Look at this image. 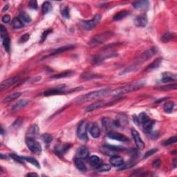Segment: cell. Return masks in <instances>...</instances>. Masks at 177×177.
<instances>
[{"label": "cell", "instance_id": "obj_52", "mask_svg": "<svg viewBox=\"0 0 177 177\" xmlns=\"http://www.w3.org/2000/svg\"><path fill=\"white\" fill-rule=\"evenodd\" d=\"M160 164V160L159 159H156L153 162L152 165L154 167H158Z\"/></svg>", "mask_w": 177, "mask_h": 177}, {"label": "cell", "instance_id": "obj_16", "mask_svg": "<svg viewBox=\"0 0 177 177\" xmlns=\"http://www.w3.org/2000/svg\"><path fill=\"white\" fill-rule=\"evenodd\" d=\"M110 162L111 165H112L113 166L115 167L122 166L124 163L123 158L117 155H113L111 156L110 158Z\"/></svg>", "mask_w": 177, "mask_h": 177}, {"label": "cell", "instance_id": "obj_33", "mask_svg": "<svg viewBox=\"0 0 177 177\" xmlns=\"http://www.w3.org/2000/svg\"><path fill=\"white\" fill-rule=\"evenodd\" d=\"M73 74H74V72L73 71H64L62 73H60V74H56V75H55V76H52V78L53 79H60V78H67V77L72 76Z\"/></svg>", "mask_w": 177, "mask_h": 177}, {"label": "cell", "instance_id": "obj_14", "mask_svg": "<svg viewBox=\"0 0 177 177\" xmlns=\"http://www.w3.org/2000/svg\"><path fill=\"white\" fill-rule=\"evenodd\" d=\"M131 5L136 10H138L140 11H144L146 10L147 8H149V2L148 1H138V2H133L131 4Z\"/></svg>", "mask_w": 177, "mask_h": 177}, {"label": "cell", "instance_id": "obj_6", "mask_svg": "<svg viewBox=\"0 0 177 177\" xmlns=\"http://www.w3.org/2000/svg\"><path fill=\"white\" fill-rule=\"evenodd\" d=\"M26 143L28 149L35 154H40L42 152V147L35 138L27 137L26 139Z\"/></svg>", "mask_w": 177, "mask_h": 177}, {"label": "cell", "instance_id": "obj_31", "mask_svg": "<svg viewBox=\"0 0 177 177\" xmlns=\"http://www.w3.org/2000/svg\"><path fill=\"white\" fill-rule=\"evenodd\" d=\"M89 163L92 166L97 167L100 165L102 164V160L98 156H92L89 158Z\"/></svg>", "mask_w": 177, "mask_h": 177}, {"label": "cell", "instance_id": "obj_3", "mask_svg": "<svg viewBox=\"0 0 177 177\" xmlns=\"http://www.w3.org/2000/svg\"><path fill=\"white\" fill-rule=\"evenodd\" d=\"M158 49L157 47H152L151 49H147L146 51H144L141 55H140L139 57H138V58L135 60L134 63L133 65L136 66V67H138V66L140 65L142 63L146 62L147 60L151 59L152 57L155 55V54L157 53Z\"/></svg>", "mask_w": 177, "mask_h": 177}, {"label": "cell", "instance_id": "obj_12", "mask_svg": "<svg viewBox=\"0 0 177 177\" xmlns=\"http://www.w3.org/2000/svg\"><path fill=\"white\" fill-rule=\"evenodd\" d=\"M107 136L112 140H116L118 141L121 142H127L128 140V137L123 134H121L118 132H115V131H110L107 134Z\"/></svg>", "mask_w": 177, "mask_h": 177}, {"label": "cell", "instance_id": "obj_38", "mask_svg": "<svg viewBox=\"0 0 177 177\" xmlns=\"http://www.w3.org/2000/svg\"><path fill=\"white\" fill-rule=\"evenodd\" d=\"M96 168L97 171H98L99 172H105L110 171L111 170V166L108 164H100Z\"/></svg>", "mask_w": 177, "mask_h": 177}, {"label": "cell", "instance_id": "obj_35", "mask_svg": "<svg viewBox=\"0 0 177 177\" xmlns=\"http://www.w3.org/2000/svg\"><path fill=\"white\" fill-rule=\"evenodd\" d=\"M24 160L27 161V162L30 163L31 164L33 165L34 166H35L37 168H40V163H38V161L35 159V158L33 157H26V156H24L23 157Z\"/></svg>", "mask_w": 177, "mask_h": 177}, {"label": "cell", "instance_id": "obj_44", "mask_svg": "<svg viewBox=\"0 0 177 177\" xmlns=\"http://www.w3.org/2000/svg\"><path fill=\"white\" fill-rule=\"evenodd\" d=\"M10 156L14 160L17 161V162H19L20 163H24V160L23 157H21V156H19L18 155H17V154H10Z\"/></svg>", "mask_w": 177, "mask_h": 177}, {"label": "cell", "instance_id": "obj_22", "mask_svg": "<svg viewBox=\"0 0 177 177\" xmlns=\"http://www.w3.org/2000/svg\"><path fill=\"white\" fill-rule=\"evenodd\" d=\"M74 164L76 165V167L81 172H86L87 171V167L85 164V163L83 162V160L82 158L76 157L74 158Z\"/></svg>", "mask_w": 177, "mask_h": 177}, {"label": "cell", "instance_id": "obj_34", "mask_svg": "<svg viewBox=\"0 0 177 177\" xmlns=\"http://www.w3.org/2000/svg\"><path fill=\"white\" fill-rule=\"evenodd\" d=\"M51 10H52V5L50 2H46L42 4V13L44 15H46L47 14V13H50L51 11Z\"/></svg>", "mask_w": 177, "mask_h": 177}, {"label": "cell", "instance_id": "obj_28", "mask_svg": "<svg viewBox=\"0 0 177 177\" xmlns=\"http://www.w3.org/2000/svg\"><path fill=\"white\" fill-rule=\"evenodd\" d=\"M11 26H12L13 29L18 30V29H21L23 28L24 24L22 23V22L20 20L19 17H15L11 22Z\"/></svg>", "mask_w": 177, "mask_h": 177}, {"label": "cell", "instance_id": "obj_53", "mask_svg": "<svg viewBox=\"0 0 177 177\" xmlns=\"http://www.w3.org/2000/svg\"><path fill=\"white\" fill-rule=\"evenodd\" d=\"M22 119L20 118H18L16 121H15V122L14 123V124H13V126L15 127V128H17V127H19L20 125V124L22 123Z\"/></svg>", "mask_w": 177, "mask_h": 177}, {"label": "cell", "instance_id": "obj_29", "mask_svg": "<svg viewBox=\"0 0 177 177\" xmlns=\"http://www.w3.org/2000/svg\"><path fill=\"white\" fill-rule=\"evenodd\" d=\"M22 94L20 92H16V93H13L12 94L8 95V96H6L5 98L3 100V102L5 103H10V102L14 100L15 99H17L18 98L21 96Z\"/></svg>", "mask_w": 177, "mask_h": 177}, {"label": "cell", "instance_id": "obj_45", "mask_svg": "<svg viewBox=\"0 0 177 177\" xmlns=\"http://www.w3.org/2000/svg\"><path fill=\"white\" fill-rule=\"evenodd\" d=\"M82 77L84 79H92V78H98L100 76L98 75H94V74H90V73H85L82 74Z\"/></svg>", "mask_w": 177, "mask_h": 177}, {"label": "cell", "instance_id": "obj_39", "mask_svg": "<svg viewBox=\"0 0 177 177\" xmlns=\"http://www.w3.org/2000/svg\"><path fill=\"white\" fill-rule=\"evenodd\" d=\"M174 103L173 102H168V103H166L164 105V110L166 113H172V111L174 110Z\"/></svg>", "mask_w": 177, "mask_h": 177}, {"label": "cell", "instance_id": "obj_40", "mask_svg": "<svg viewBox=\"0 0 177 177\" xmlns=\"http://www.w3.org/2000/svg\"><path fill=\"white\" fill-rule=\"evenodd\" d=\"M148 116H147V115L146 113L142 112V113H140L139 116H138V118H137V121L138 122V123H144V122L147 121L148 120Z\"/></svg>", "mask_w": 177, "mask_h": 177}, {"label": "cell", "instance_id": "obj_54", "mask_svg": "<svg viewBox=\"0 0 177 177\" xmlns=\"http://www.w3.org/2000/svg\"><path fill=\"white\" fill-rule=\"evenodd\" d=\"M27 176H38V175L37 174H35V173H30V174H28L26 175Z\"/></svg>", "mask_w": 177, "mask_h": 177}, {"label": "cell", "instance_id": "obj_46", "mask_svg": "<svg viewBox=\"0 0 177 177\" xmlns=\"http://www.w3.org/2000/svg\"><path fill=\"white\" fill-rule=\"evenodd\" d=\"M69 8L67 6V7H65L64 9H63L62 11V16L64 17V18H67V19H69L70 17V14H69Z\"/></svg>", "mask_w": 177, "mask_h": 177}, {"label": "cell", "instance_id": "obj_13", "mask_svg": "<svg viewBox=\"0 0 177 177\" xmlns=\"http://www.w3.org/2000/svg\"><path fill=\"white\" fill-rule=\"evenodd\" d=\"M112 104V103H106V102L105 101H99V102H96L92 105H91L89 106H88L87 108L85 109V112H93V111H95L98 110V109L103 107V106H105L106 105H110Z\"/></svg>", "mask_w": 177, "mask_h": 177}, {"label": "cell", "instance_id": "obj_25", "mask_svg": "<svg viewBox=\"0 0 177 177\" xmlns=\"http://www.w3.org/2000/svg\"><path fill=\"white\" fill-rule=\"evenodd\" d=\"M130 15V11L129 10H122L120 11L118 13H116L114 16H113V19L114 21H119V20H123L124 18L128 17Z\"/></svg>", "mask_w": 177, "mask_h": 177}, {"label": "cell", "instance_id": "obj_50", "mask_svg": "<svg viewBox=\"0 0 177 177\" xmlns=\"http://www.w3.org/2000/svg\"><path fill=\"white\" fill-rule=\"evenodd\" d=\"M28 7L31 9L36 10V9H38V2L35 1V0L30 1L28 3Z\"/></svg>", "mask_w": 177, "mask_h": 177}, {"label": "cell", "instance_id": "obj_7", "mask_svg": "<svg viewBox=\"0 0 177 177\" xmlns=\"http://www.w3.org/2000/svg\"><path fill=\"white\" fill-rule=\"evenodd\" d=\"M87 122L85 121H81L78 127V129H77V136H78L79 139H80L81 140H83V141H86V140H87L88 137H87Z\"/></svg>", "mask_w": 177, "mask_h": 177}, {"label": "cell", "instance_id": "obj_20", "mask_svg": "<svg viewBox=\"0 0 177 177\" xmlns=\"http://www.w3.org/2000/svg\"><path fill=\"white\" fill-rule=\"evenodd\" d=\"M74 48H75V46H74V45H72V44L60 47V48L54 50V51L51 53V55H49V56H53L58 55V54H60L62 53H64V52H65V51H69V50H71V49H74Z\"/></svg>", "mask_w": 177, "mask_h": 177}, {"label": "cell", "instance_id": "obj_55", "mask_svg": "<svg viewBox=\"0 0 177 177\" xmlns=\"http://www.w3.org/2000/svg\"><path fill=\"white\" fill-rule=\"evenodd\" d=\"M8 9V5H6L5 6H4V8L2 9V12H5V10L6 11Z\"/></svg>", "mask_w": 177, "mask_h": 177}, {"label": "cell", "instance_id": "obj_10", "mask_svg": "<svg viewBox=\"0 0 177 177\" xmlns=\"http://www.w3.org/2000/svg\"><path fill=\"white\" fill-rule=\"evenodd\" d=\"M64 94H67V89L65 90L62 88H56L45 91V92L42 93V95L44 96H53V95H60Z\"/></svg>", "mask_w": 177, "mask_h": 177}, {"label": "cell", "instance_id": "obj_2", "mask_svg": "<svg viewBox=\"0 0 177 177\" xmlns=\"http://www.w3.org/2000/svg\"><path fill=\"white\" fill-rule=\"evenodd\" d=\"M109 92H110V89H108V88H103V89L95 91V92H90L88 94L84 95V96L79 97L77 99V102L79 103H86V102L94 100H96L103 97L105 95L108 94Z\"/></svg>", "mask_w": 177, "mask_h": 177}, {"label": "cell", "instance_id": "obj_19", "mask_svg": "<svg viewBox=\"0 0 177 177\" xmlns=\"http://www.w3.org/2000/svg\"><path fill=\"white\" fill-rule=\"evenodd\" d=\"M89 133L93 138H98L100 135V129L97 123H93L89 129Z\"/></svg>", "mask_w": 177, "mask_h": 177}, {"label": "cell", "instance_id": "obj_41", "mask_svg": "<svg viewBox=\"0 0 177 177\" xmlns=\"http://www.w3.org/2000/svg\"><path fill=\"white\" fill-rule=\"evenodd\" d=\"M43 141L46 142V144H49L51 142L52 140H53V136L51 134H42V136H41Z\"/></svg>", "mask_w": 177, "mask_h": 177}, {"label": "cell", "instance_id": "obj_5", "mask_svg": "<svg viewBox=\"0 0 177 177\" xmlns=\"http://www.w3.org/2000/svg\"><path fill=\"white\" fill-rule=\"evenodd\" d=\"M100 20L101 15L100 14H97L95 15L94 17L92 20H89V21H82L79 23V25L84 30L91 31L95 28V27L99 23Z\"/></svg>", "mask_w": 177, "mask_h": 177}, {"label": "cell", "instance_id": "obj_23", "mask_svg": "<svg viewBox=\"0 0 177 177\" xmlns=\"http://www.w3.org/2000/svg\"><path fill=\"white\" fill-rule=\"evenodd\" d=\"M28 103L29 101L27 100L26 99L21 100H19L18 102H17L14 105H13L11 110H12L13 111H18L19 110H21V109L25 107V106L28 105Z\"/></svg>", "mask_w": 177, "mask_h": 177}, {"label": "cell", "instance_id": "obj_18", "mask_svg": "<svg viewBox=\"0 0 177 177\" xmlns=\"http://www.w3.org/2000/svg\"><path fill=\"white\" fill-rule=\"evenodd\" d=\"M40 129L38 125L36 124H33L30 127V128L28 129V131H27V136L28 138H35L39 134Z\"/></svg>", "mask_w": 177, "mask_h": 177}, {"label": "cell", "instance_id": "obj_26", "mask_svg": "<svg viewBox=\"0 0 177 177\" xmlns=\"http://www.w3.org/2000/svg\"><path fill=\"white\" fill-rule=\"evenodd\" d=\"M154 124V122L150 119H148L147 121H145L144 123H142L143 130L147 134H150L152 132V130Z\"/></svg>", "mask_w": 177, "mask_h": 177}, {"label": "cell", "instance_id": "obj_9", "mask_svg": "<svg viewBox=\"0 0 177 177\" xmlns=\"http://www.w3.org/2000/svg\"><path fill=\"white\" fill-rule=\"evenodd\" d=\"M118 56V53H115V52H111V53H106L103 54H100V55H97L95 57H94L93 61L96 64H99L103 62L104 60L108 58H115V57Z\"/></svg>", "mask_w": 177, "mask_h": 177}, {"label": "cell", "instance_id": "obj_4", "mask_svg": "<svg viewBox=\"0 0 177 177\" xmlns=\"http://www.w3.org/2000/svg\"><path fill=\"white\" fill-rule=\"evenodd\" d=\"M113 35V33L111 32V31L98 34V35L94 36V37L92 38V40H91V42H89V46H97V45L98 44H100L102 43H103L104 42L109 40V38H112Z\"/></svg>", "mask_w": 177, "mask_h": 177}, {"label": "cell", "instance_id": "obj_21", "mask_svg": "<svg viewBox=\"0 0 177 177\" xmlns=\"http://www.w3.org/2000/svg\"><path fill=\"white\" fill-rule=\"evenodd\" d=\"M134 23L138 27H145L147 24V18L145 15L138 16L135 18Z\"/></svg>", "mask_w": 177, "mask_h": 177}, {"label": "cell", "instance_id": "obj_11", "mask_svg": "<svg viewBox=\"0 0 177 177\" xmlns=\"http://www.w3.org/2000/svg\"><path fill=\"white\" fill-rule=\"evenodd\" d=\"M131 134H132V136L134 138V141L136 142V144L137 147L140 149H143L145 148V143L142 140L139 133H138L136 129H131Z\"/></svg>", "mask_w": 177, "mask_h": 177}, {"label": "cell", "instance_id": "obj_43", "mask_svg": "<svg viewBox=\"0 0 177 177\" xmlns=\"http://www.w3.org/2000/svg\"><path fill=\"white\" fill-rule=\"evenodd\" d=\"M52 32V30L51 29H48V30L45 31L44 33H42V36H41V40H40V43H42L44 42L45 40L46 39L47 36H48L50 33H51Z\"/></svg>", "mask_w": 177, "mask_h": 177}, {"label": "cell", "instance_id": "obj_32", "mask_svg": "<svg viewBox=\"0 0 177 177\" xmlns=\"http://www.w3.org/2000/svg\"><path fill=\"white\" fill-rule=\"evenodd\" d=\"M19 18L23 24H29L31 22V18L25 12H21L19 15Z\"/></svg>", "mask_w": 177, "mask_h": 177}, {"label": "cell", "instance_id": "obj_36", "mask_svg": "<svg viewBox=\"0 0 177 177\" xmlns=\"http://www.w3.org/2000/svg\"><path fill=\"white\" fill-rule=\"evenodd\" d=\"M102 124H103V126L105 129H109L113 125V122L108 118H104L102 120Z\"/></svg>", "mask_w": 177, "mask_h": 177}, {"label": "cell", "instance_id": "obj_17", "mask_svg": "<svg viewBox=\"0 0 177 177\" xmlns=\"http://www.w3.org/2000/svg\"><path fill=\"white\" fill-rule=\"evenodd\" d=\"M70 147H71V145L69 144H63L58 145V146H56L55 147V153L58 156H62L69 149Z\"/></svg>", "mask_w": 177, "mask_h": 177}, {"label": "cell", "instance_id": "obj_47", "mask_svg": "<svg viewBox=\"0 0 177 177\" xmlns=\"http://www.w3.org/2000/svg\"><path fill=\"white\" fill-rule=\"evenodd\" d=\"M160 90L163 91H168V90H172V89H176V84H174V85H169L167 86H164V87H160Z\"/></svg>", "mask_w": 177, "mask_h": 177}, {"label": "cell", "instance_id": "obj_8", "mask_svg": "<svg viewBox=\"0 0 177 177\" xmlns=\"http://www.w3.org/2000/svg\"><path fill=\"white\" fill-rule=\"evenodd\" d=\"M0 33H1V37L2 39V43H3V46L5 49L6 52H9L10 50V38L8 35L7 31L4 28L3 25H1V28H0Z\"/></svg>", "mask_w": 177, "mask_h": 177}, {"label": "cell", "instance_id": "obj_24", "mask_svg": "<svg viewBox=\"0 0 177 177\" xmlns=\"http://www.w3.org/2000/svg\"><path fill=\"white\" fill-rule=\"evenodd\" d=\"M88 154H89V152L85 147H81L77 151V157L80 158L82 159L87 158L88 156Z\"/></svg>", "mask_w": 177, "mask_h": 177}, {"label": "cell", "instance_id": "obj_48", "mask_svg": "<svg viewBox=\"0 0 177 177\" xmlns=\"http://www.w3.org/2000/svg\"><path fill=\"white\" fill-rule=\"evenodd\" d=\"M157 151H158V149H156V148H153V149H149V150L147 151V152H146V154H145L144 158H147L149 157V156H152L153 154H155Z\"/></svg>", "mask_w": 177, "mask_h": 177}, {"label": "cell", "instance_id": "obj_49", "mask_svg": "<svg viewBox=\"0 0 177 177\" xmlns=\"http://www.w3.org/2000/svg\"><path fill=\"white\" fill-rule=\"evenodd\" d=\"M29 38H30V35H29V34H28V33L24 34V35H22V37L20 38L19 42L20 43H22V44H23V43L26 42L27 41L29 40Z\"/></svg>", "mask_w": 177, "mask_h": 177}, {"label": "cell", "instance_id": "obj_42", "mask_svg": "<svg viewBox=\"0 0 177 177\" xmlns=\"http://www.w3.org/2000/svg\"><path fill=\"white\" fill-rule=\"evenodd\" d=\"M176 140H177L176 136H174V137L170 138L167 140H165V141L164 142H163V145H164L165 146H168V145L176 143Z\"/></svg>", "mask_w": 177, "mask_h": 177}, {"label": "cell", "instance_id": "obj_30", "mask_svg": "<svg viewBox=\"0 0 177 177\" xmlns=\"http://www.w3.org/2000/svg\"><path fill=\"white\" fill-rule=\"evenodd\" d=\"M161 62H162V58H157L155 61H154L152 64H149L148 67L145 69V71H149V70L157 69V68L159 67V66L161 64Z\"/></svg>", "mask_w": 177, "mask_h": 177}, {"label": "cell", "instance_id": "obj_27", "mask_svg": "<svg viewBox=\"0 0 177 177\" xmlns=\"http://www.w3.org/2000/svg\"><path fill=\"white\" fill-rule=\"evenodd\" d=\"M176 79V74H171L170 73H164L163 74V78L162 82L164 83H167L170 82L174 81Z\"/></svg>", "mask_w": 177, "mask_h": 177}, {"label": "cell", "instance_id": "obj_37", "mask_svg": "<svg viewBox=\"0 0 177 177\" xmlns=\"http://www.w3.org/2000/svg\"><path fill=\"white\" fill-rule=\"evenodd\" d=\"M174 35L173 33H165L161 38V41L164 43L168 42L170 40H172V38H174Z\"/></svg>", "mask_w": 177, "mask_h": 177}, {"label": "cell", "instance_id": "obj_1", "mask_svg": "<svg viewBox=\"0 0 177 177\" xmlns=\"http://www.w3.org/2000/svg\"><path fill=\"white\" fill-rule=\"evenodd\" d=\"M145 85V81H139L136 82H134L129 85H125L124 87H122L121 88H117L111 93V95L113 96H121V95H124L128 93L135 92V91L140 89V88L143 87Z\"/></svg>", "mask_w": 177, "mask_h": 177}, {"label": "cell", "instance_id": "obj_15", "mask_svg": "<svg viewBox=\"0 0 177 177\" xmlns=\"http://www.w3.org/2000/svg\"><path fill=\"white\" fill-rule=\"evenodd\" d=\"M17 80H18L17 77H12V78H10L7 79V80L3 81L1 83V86H0L1 89L2 91L7 89V88L11 87L12 85H15V84L17 82Z\"/></svg>", "mask_w": 177, "mask_h": 177}, {"label": "cell", "instance_id": "obj_56", "mask_svg": "<svg viewBox=\"0 0 177 177\" xmlns=\"http://www.w3.org/2000/svg\"><path fill=\"white\" fill-rule=\"evenodd\" d=\"M1 129H2V132H1V134H4V129H3V128H1Z\"/></svg>", "mask_w": 177, "mask_h": 177}, {"label": "cell", "instance_id": "obj_51", "mask_svg": "<svg viewBox=\"0 0 177 177\" xmlns=\"http://www.w3.org/2000/svg\"><path fill=\"white\" fill-rule=\"evenodd\" d=\"M2 22H4V23H6V24L8 23V22L10 21V15H4V16L2 17Z\"/></svg>", "mask_w": 177, "mask_h": 177}]
</instances>
